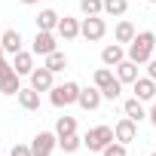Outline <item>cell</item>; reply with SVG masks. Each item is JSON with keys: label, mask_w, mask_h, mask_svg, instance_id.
<instances>
[{"label": "cell", "mask_w": 156, "mask_h": 156, "mask_svg": "<svg viewBox=\"0 0 156 156\" xmlns=\"http://www.w3.org/2000/svg\"><path fill=\"white\" fill-rule=\"evenodd\" d=\"M153 52H156V34L153 31H138L135 34V40L129 43V58L135 61V64H147L150 58H153Z\"/></svg>", "instance_id": "1"}, {"label": "cell", "mask_w": 156, "mask_h": 156, "mask_svg": "<svg viewBox=\"0 0 156 156\" xmlns=\"http://www.w3.org/2000/svg\"><path fill=\"white\" fill-rule=\"evenodd\" d=\"M49 101L52 107H70L80 101V83H73V80H64V83H55L49 89Z\"/></svg>", "instance_id": "2"}, {"label": "cell", "mask_w": 156, "mask_h": 156, "mask_svg": "<svg viewBox=\"0 0 156 156\" xmlns=\"http://www.w3.org/2000/svg\"><path fill=\"white\" fill-rule=\"evenodd\" d=\"M116 141V135H113V129L110 126H95V129H89L86 135H83V147H89L92 153H101L107 144H113Z\"/></svg>", "instance_id": "3"}, {"label": "cell", "mask_w": 156, "mask_h": 156, "mask_svg": "<svg viewBox=\"0 0 156 156\" xmlns=\"http://www.w3.org/2000/svg\"><path fill=\"white\" fill-rule=\"evenodd\" d=\"M104 34H107V22H104L101 16H86V19L80 22V37H86L89 43L104 40Z\"/></svg>", "instance_id": "4"}, {"label": "cell", "mask_w": 156, "mask_h": 156, "mask_svg": "<svg viewBox=\"0 0 156 156\" xmlns=\"http://www.w3.org/2000/svg\"><path fill=\"white\" fill-rule=\"evenodd\" d=\"M58 49V34L55 31H37L34 34V40H31V52L34 55H49V52H55Z\"/></svg>", "instance_id": "5"}, {"label": "cell", "mask_w": 156, "mask_h": 156, "mask_svg": "<svg viewBox=\"0 0 156 156\" xmlns=\"http://www.w3.org/2000/svg\"><path fill=\"white\" fill-rule=\"evenodd\" d=\"M58 147V135L55 132H37L31 138V153L34 156H52Z\"/></svg>", "instance_id": "6"}, {"label": "cell", "mask_w": 156, "mask_h": 156, "mask_svg": "<svg viewBox=\"0 0 156 156\" xmlns=\"http://www.w3.org/2000/svg\"><path fill=\"white\" fill-rule=\"evenodd\" d=\"M113 135H116V141H119V144H126V147H129V144L138 138V122H135V119H129V116H122V119L113 126Z\"/></svg>", "instance_id": "7"}, {"label": "cell", "mask_w": 156, "mask_h": 156, "mask_svg": "<svg viewBox=\"0 0 156 156\" xmlns=\"http://www.w3.org/2000/svg\"><path fill=\"white\" fill-rule=\"evenodd\" d=\"M31 86L37 89V92H49L52 86H55V73L43 64V67H34L31 70Z\"/></svg>", "instance_id": "8"}, {"label": "cell", "mask_w": 156, "mask_h": 156, "mask_svg": "<svg viewBox=\"0 0 156 156\" xmlns=\"http://www.w3.org/2000/svg\"><path fill=\"white\" fill-rule=\"evenodd\" d=\"M132 92L141 101H156V80H150V76H138V80L132 83Z\"/></svg>", "instance_id": "9"}, {"label": "cell", "mask_w": 156, "mask_h": 156, "mask_svg": "<svg viewBox=\"0 0 156 156\" xmlns=\"http://www.w3.org/2000/svg\"><path fill=\"white\" fill-rule=\"evenodd\" d=\"M129 55H126V49H122V43H107L104 49H101V64L104 67H116L119 61H126Z\"/></svg>", "instance_id": "10"}, {"label": "cell", "mask_w": 156, "mask_h": 156, "mask_svg": "<svg viewBox=\"0 0 156 156\" xmlns=\"http://www.w3.org/2000/svg\"><path fill=\"white\" fill-rule=\"evenodd\" d=\"M22 43H25V37H22V31H19V28H9V31H3V37H0V46H3V52H6V55L22 52Z\"/></svg>", "instance_id": "11"}, {"label": "cell", "mask_w": 156, "mask_h": 156, "mask_svg": "<svg viewBox=\"0 0 156 156\" xmlns=\"http://www.w3.org/2000/svg\"><path fill=\"white\" fill-rule=\"evenodd\" d=\"M101 101H104L101 89H98V86H89V89H80V101H76V104H80L83 110H98Z\"/></svg>", "instance_id": "12"}, {"label": "cell", "mask_w": 156, "mask_h": 156, "mask_svg": "<svg viewBox=\"0 0 156 156\" xmlns=\"http://www.w3.org/2000/svg\"><path fill=\"white\" fill-rule=\"evenodd\" d=\"M55 34H58L61 40H76V37H80V19H73V16H64V19L58 22Z\"/></svg>", "instance_id": "13"}, {"label": "cell", "mask_w": 156, "mask_h": 156, "mask_svg": "<svg viewBox=\"0 0 156 156\" xmlns=\"http://www.w3.org/2000/svg\"><path fill=\"white\" fill-rule=\"evenodd\" d=\"M22 92V73H16V67L9 73L0 76V95H19Z\"/></svg>", "instance_id": "14"}, {"label": "cell", "mask_w": 156, "mask_h": 156, "mask_svg": "<svg viewBox=\"0 0 156 156\" xmlns=\"http://www.w3.org/2000/svg\"><path fill=\"white\" fill-rule=\"evenodd\" d=\"M122 116H129V119H135V122H141V119H147V107H144V101L141 98H126V104H122Z\"/></svg>", "instance_id": "15"}, {"label": "cell", "mask_w": 156, "mask_h": 156, "mask_svg": "<svg viewBox=\"0 0 156 156\" xmlns=\"http://www.w3.org/2000/svg\"><path fill=\"white\" fill-rule=\"evenodd\" d=\"M12 67H16V73H22V76H31V70H34V52H16L12 55Z\"/></svg>", "instance_id": "16"}, {"label": "cell", "mask_w": 156, "mask_h": 156, "mask_svg": "<svg viewBox=\"0 0 156 156\" xmlns=\"http://www.w3.org/2000/svg\"><path fill=\"white\" fill-rule=\"evenodd\" d=\"M116 80H119L122 86L138 80V64H135L132 58H126V61H119V64H116Z\"/></svg>", "instance_id": "17"}, {"label": "cell", "mask_w": 156, "mask_h": 156, "mask_svg": "<svg viewBox=\"0 0 156 156\" xmlns=\"http://www.w3.org/2000/svg\"><path fill=\"white\" fill-rule=\"evenodd\" d=\"M34 22H37V31H55L58 22H61V16H58L55 9H40V16H37Z\"/></svg>", "instance_id": "18"}, {"label": "cell", "mask_w": 156, "mask_h": 156, "mask_svg": "<svg viewBox=\"0 0 156 156\" xmlns=\"http://www.w3.org/2000/svg\"><path fill=\"white\" fill-rule=\"evenodd\" d=\"M16 98H19V104H22L25 110H40V92H37L34 86H28V89H22V92H19Z\"/></svg>", "instance_id": "19"}, {"label": "cell", "mask_w": 156, "mask_h": 156, "mask_svg": "<svg viewBox=\"0 0 156 156\" xmlns=\"http://www.w3.org/2000/svg\"><path fill=\"white\" fill-rule=\"evenodd\" d=\"M135 34H138V31H135V25H132V22H126V19H122V22H116V28H113V40H116V43H132V40H135Z\"/></svg>", "instance_id": "20"}, {"label": "cell", "mask_w": 156, "mask_h": 156, "mask_svg": "<svg viewBox=\"0 0 156 156\" xmlns=\"http://www.w3.org/2000/svg\"><path fill=\"white\" fill-rule=\"evenodd\" d=\"M43 64H46V67H49V70H52V73H61V70H64V67H67V55H64V52H58V49H55V52H49V55H46V58H43Z\"/></svg>", "instance_id": "21"}, {"label": "cell", "mask_w": 156, "mask_h": 156, "mask_svg": "<svg viewBox=\"0 0 156 156\" xmlns=\"http://www.w3.org/2000/svg\"><path fill=\"white\" fill-rule=\"evenodd\" d=\"M55 135L58 138H67V135H76V116H58V122H55Z\"/></svg>", "instance_id": "22"}, {"label": "cell", "mask_w": 156, "mask_h": 156, "mask_svg": "<svg viewBox=\"0 0 156 156\" xmlns=\"http://www.w3.org/2000/svg\"><path fill=\"white\" fill-rule=\"evenodd\" d=\"M80 12L83 16H101L104 12V0H80Z\"/></svg>", "instance_id": "23"}, {"label": "cell", "mask_w": 156, "mask_h": 156, "mask_svg": "<svg viewBox=\"0 0 156 156\" xmlns=\"http://www.w3.org/2000/svg\"><path fill=\"white\" fill-rule=\"evenodd\" d=\"M126 9H129V0H104V12L107 16H126Z\"/></svg>", "instance_id": "24"}, {"label": "cell", "mask_w": 156, "mask_h": 156, "mask_svg": "<svg viewBox=\"0 0 156 156\" xmlns=\"http://www.w3.org/2000/svg\"><path fill=\"white\" fill-rule=\"evenodd\" d=\"M58 147L64 150V153H76L83 147V138L80 135H67V138H58Z\"/></svg>", "instance_id": "25"}, {"label": "cell", "mask_w": 156, "mask_h": 156, "mask_svg": "<svg viewBox=\"0 0 156 156\" xmlns=\"http://www.w3.org/2000/svg\"><path fill=\"white\" fill-rule=\"evenodd\" d=\"M113 80H116V76H113V70H110V67H98V70H95V86H98V89L110 86Z\"/></svg>", "instance_id": "26"}, {"label": "cell", "mask_w": 156, "mask_h": 156, "mask_svg": "<svg viewBox=\"0 0 156 156\" xmlns=\"http://www.w3.org/2000/svg\"><path fill=\"white\" fill-rule=\"evenodd\" d=\"M101 95H104L107 101H116V98L122 95V83H119V80H113L110 86H104V89H101Z\"/></svg>", "instance_id": "27"}, {"label": "cell", "mask_w": 156, "mask_h": 156, "mask_svg": "<svg viewBox=\"0 0 156 156\" xmlns=\"http://www.w3.org/2000/svg\"><path fill=\"white\" fill-rule=\"evenodd\" d=\"M101 156H129V150H126V144L113 141V144H107V147L101 150Z\"/></svg>", "instance_id": "28"}, {"label": "cell", "mask_w": 156, "mask_h": 156, "mask_svg": "<svg viewBox=\"0 0 156 156\" xmlns=\"http://www.w3.org/2000/svg\"><path fill=\"white\" fill-rule=\"evenodd\" d=\"M9 156H34V153H31V144H16Z\"/></svg>", "instance_id": "29"}, {"label": "cell", "mask_w": 156, "mask_h": 156, "mask_svg": "<svg viewBox=\"0 0 156 156\" xmlns=\"http://www.w3.org/2000/svg\"><path fill=\"white\" fill-rule=\"evenodd\" d=\"M147 76H150V80H156V58L147 61Z\"/></svg>", "instance_id": "30"}, {"label": "cell", "mask_w": 156, "mask_h": 156, "mask_svg": "<svg viewBox=\"0 0 156 156\" xmlns=\"http://www.w3.org/2000/svg\"><path fill=\"white\" fill-rule=\"evenodd\" d=\"M147 119H150V122H153V129H156V101L150 104V110H147Z\"/></svg>", "instance_id": "31"}, {"label": "cell", "mask_w": 156, "mask_h": 156, "mask_svg": "<svg viewBox=\"0 0 156 156\" xmlns=\"http://www.w3.org/2000/svg\"><path fill=\"white\" fill-rule=\"evenodd\" d=\"M22 3H25V6H37V3H40V0H22Z\"/></svg>", "instance_id": "32"}, {"label": "cell", "mask_w": 156, "mask_h": 156, "mask_svg": "<svg viewBox=\"0 0 156 156\" xmlns=\"http://www.w3.org/2000/svg\"><path fill=\"white\" fill-rule=\"evenodd\" d=\"M3 58H6V52H3V46H0V61H3Z\"/></svg>", "instance_id": "33"}, {"label": "cell", "mask_w": 156, "mask_h": 156, "mask_svg": "<svg viewBox=\"0 0 156 156\" xmlns=\"http://www.w3.org/2000/svg\"><path fill=\"white\" fill-rule=\"evenodd\" d=\"M144 3H156V0H144Z\"/></svg>", "instance_id": "34"}, {"label": "cell", "mask_w": 156, "mask_h": 156, "mask_svg": "<svg viewBox=\"0 0 156 156\" xmlns=\"http://www.w3.org/2000/svg\"><path fill=\"white\" fill-rule=\"evenodd\" d=\"M150 156H156V153H150Z\"/></svg>", "instance_id": "35"}]
</instances>
